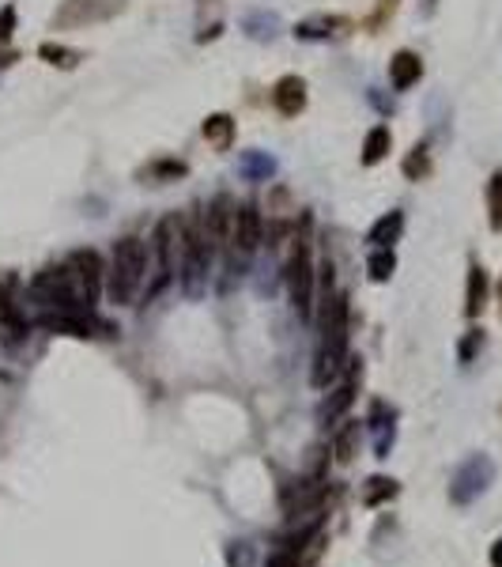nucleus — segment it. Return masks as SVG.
<instances>
[{
  "label": "nucleus",
  "instance_id": "obj_38",
  "mask_svg": "<svg viewBox=\"0 0 502 567\" xmlns=\"http://www.w3.org/2000/svg\"><path fill=\"white\" fill-rule=\"evenodd\" d=\"M423 12H427V15H431V12H434V0H427V4H423Z\"/></svg>",
  "mask_w": 502,
  "mask_h": 567
},
{
  "label": "nucleus",
  "instance_id": "obj_16",
  "mask_svg": "<svg viewBox=\"0 0 502 567\" xmlns=\"http://www.w3.org/2000/svg\"><path fill=\"white\" fill-rule=\"evenodd\" d=\"M185 175H190V163H185V160H178V155H155V160H148L144 167L136 170V182L170 185V182H182Z\"/></svg>",
  "mask_w": 502,
  "mask_h": 567
},
{
  "label": "nucleus",
  "instance_id": "obj_28",
  "mask_svg": "<svg viewBox=\"0 0 502 567\" xmlns=\"http://www.w3.org/2000/svg\"><path fill=\"white\" fill-rule=\"evenodd\" d=\"M401 492V484L393 481V477H370L367 484H363V507H382V503H389Z\"/></svg>",
  "mask_w": 502,
  "mask_h": 567
},
{
  "label": "nucleus",
  "instance_id": "obj_23",
  "mask_svg": "<svg viewBox=\"0 0 502 567\" xmlns=\"http://www.w3.org/2000/svg\"><path fill=\"white\" fill-rule=\"evenodd\" d=\"M389 152H393V129H389V125H374V129H367V136H363L359 163H363V167H378L382 160H389Z\"/></svg>",
  "mask_w": 502,
  "mask_h": 567
},
{
  "label": "nucleus",
  "instance_id": "obj_3",
  "mask_svg": "<svg viewBox=\"0 0 502 567\" xmlns=\"http://www.w3.org/2000/svg\"><path fill=\"white\" fill-rule=\"evenodd\" d=\"M284 284L291 295V307L303 322H313V303H318V265H313L310 234H291V254L284 261Z\"/></svg>",
  "mask_w": 502,
  "mask_h": 567
},
{
  "label": "nucleus",
  "instance_id": "obj_7",
  "mask_svg": "<svg viewBox=\"0 0 502 567\" xmlns=\"http://www.w3.org/2000/svg\"><path fill=\"white\" fill-rule=\"evenodd\" d=\"M299 227V204H295L287 185H272L269 201H264V246L276 250L284 239H291V231Z\"/></svg>",
  "mask_w": 502,
  "mask_h": 567
},
{
  "label": "nucleus",
  "instance_id": "obj_35",
  "mask_svg": "<svg viewBox=\"0 0 502 567\" xmlns=\"http://www.w3.org/2000/svg\"><path fill=\"white\" fill-rule=\"evenodd\" d=\"M15 61H20V50H12V45H0V72L12 69Z\"/></svg>",
  "mask_w": 502,
  "mask_h": 567
},
{
  "label": "nucleus",
  "instance_id": "obj_1",
  "mask_svg": "<svg viewBox=\"0 0 502 567\" xmlns=\"http://www.w3.org/2000/svg\"><path fill=\"white\" fill-rule=\"evenodd\" d=\"M148 258H151V250L136 234H121L114 242V254H109V265H106V295L117 307H129L140 295V288H144Z\"/></svg>",
  "mask_w": 502,
  "mask_h": 567
},
{
  "label": "nucleus",
  "instance_id": "obj_33",
  "mask_svg": "<svg viewBox=\"0 0 502 567\" xmlns=\"http://www.w3.org/2000/svg\"><path fill=\"white\" fill-rule=\"evenodd\" d=\"M367 99H370V106L378 110L382 118H389V114H393V99H385V94H382L378 87H367Z\"/></svg>",
  "mask_w": 502,
  "mask_h": 567
},
{
  "label": "nucleus",
  "instance_id": "obj_18",
  "mask_svg": "<svg viewBox=\"0 0 502 567\" xmlns=\"http://www.w3.org/2000/svg\"><path fill=\"white\" fill-rule=\"evenodd\" d=\"M423 80V57L416 50H397L389 57V87L393 91H412Z\"/></svg>",
  "mask_w": 502,
  "mask_h": 567
},
{
  "label": "nucleus",
  "instance_id": "obj_36",
  "mask_svg": "<svg viewBox=\"0 0 502 567\" xmlns=\"http://www.w3.org/2000/svg\"><path fill=\"white\" fill-rule=\"evenodd\" d=\"M491 567H502V538L491 545Z\"/></svg>",
  "mask_w": 502,
  "mask_h": 567
},
{
  "label": "nucleus",
  "instance_id": "obj_15",
  "mask_svg": "<svg viewBox=\"0 0 502 567\" xmlns=\"http://www.w3.org/2000/svg\"><path fill=\"white\" fill-rule=\"evenodd\" d=\"M367 428L374 431V458H389V450H393V439H397V413H393V408H389L385 401H374V405H370Z\"/></svg>",
  "mask_w": 502,
  "mask_h": 567
},
{
  "label": "nucleus",
  "instance_id": "obj_4",
  "mask_svg": "<svg viewBox=\"0 0 502 567\" xmlns=\"http://www.w3.org/2000/svg\"><path fill=\"white\" fill-rule=\"evenodd\" d=\"M182 242H185V216H163L159 224L151 231V258H155V280L148 288V299L159 295L166 284L178 280V269H182Z\"/></svg>",
  "mask_w": 502,
  "mask_h": 567
},
{
  "label": "nucleus",
  "instance_id": "obj_6",
  "mask_svg": "<svg viewBox=\"0 0 502 567\" xmlns=\"http://www.w3.org/2000/svg\"><path fill=\"white\" fill-rule=\"evenodd\" d=\"M495 481V462L488 454H468V458L457 465L449 481V503H457V507H468V503H476L483 492L491 488Z\"/></svg>",
  "mask_w": 502,
  "mask_h": 567
},
{
  "label": "nucleus",
  "instance_id": "obj_8",
  "mask_svg": "<svg viewBox=\"0 0 502 567\" xmlns=\"http://www.w3.org/2000/svg\"><path fill=\"white\" fill-rule=\"evenodd\" d=\"M65 265L72 273L76 295H80L87 307H95L99 295L106 292V261H102V254H99V250H91V246H84V250H72Z\"/></svg>",
  "mask_w": 502,
  "mask_h": 567
},
{
  "label": "nucleus",
  "instance_id": "obj_19",
  "mask_svg": "<svg viewBox=\"0 0 502 567\" xmlns=\"http://www.w3.org/2000/svg\"><path fill=\"white\" fill-rule=\"evenodd\" d=\"M491 303V280H488V269L480 261L468 265V284H465V314L468 318H480L483 310Z\"/></svg>",
  "mask_w": 502,
  "mask_h": 567
},
{
  "label": "nucleus",
  "instance_id": "obj_32",
  "mask_svg": "<svg viewBox=\"0 0 502 567\" xmlns=\"http://www.w3.org/2000/svg\"><path fill=\"white\" fill-rule=\"evenodd\" d=\"M15 27H20V12H15V4H4L0 8V45H8Z\"/></svg>",
  "mask_w": 502,
  "mask_h": 567
},
{
  "label": "nucleus",
  "instance_id": "obj_27",
  "mask_svg": "<svg viewBox=\"0 0 502 567\" xmlns=\"http://www.w3.org/2000/svg\"><path fill=\"white\" fill-rule=\"evenodd\" d=\"M397 273V254H393V246H370V254H367V276L374 284H389Z\"/></svg>",
  "mask_w": 502,
  "mask_h": 567
},
{
  "label": "nucleus",
  "instance_id": "obj_30",
  "mask_svg": "<svg viewBox=\"0 0 502 567\" xmlns=\"http://www.w3.org/2000/svg\"><path fill=\"white\" fill-rule=\"evenodd\" d=\"M483 344H488V333H483L480 325H473V329H468V333L461 337V344H457V359H461V364H473V359L483 352Z\"/></svg>",
  "mask_w": 502,
  "mask_h": 567
},
{
  "label": "nucleus",
  "instance_id": "obj_21",
  "mask_svg": "<svg viewBox=\"0 0 502 567\" xmlns=\"http://www.w3.org/2000/svg\"><path fill=\"white\" fill-rule=\"evenodd\" d=\"M200 136L208 140L215 152H231L234 136H239V121H234L231 114H223V110H215V114H208L200 121Z\"/></svg>",
  "mask_w": 502,
  "mask_h": 567
},
{
  "label": "nucleus",
  "instance_id": "obj_31",
  "mask_svg": "<svg viewBox=\"0 0 502 567\" xmlns=\"http://www.w3.org/2000/svg\"><path fill=\"white\" fill-rule=\"evenodd\" d=\"M397 8H401V0H378V4H374V12L363 20V27L370 30V35H378V30L397 15Z\"/></svg>",
  "mask_w": 502,
  "mask_h": 567
},
{
  "label": "nucleus",
  "instance_id": "obj_5",
  "mask_svg": "<svg viewBox=\"0 0 502 567\" xmlns=\"http://www.w3.org/2000/svg\"><path fill=\"white\" fill-rule=\"evenodd\" d=\"M129 8V0H61L57 12L50 15V30H84L109 23L114 15Z\"/></svg>",
  "mask_w": 502,
  "mask_h": 567
},
{
  "label": "nucleus",
  "instance_id": "obj_22",
  "mask_svg": "<svg viewBox=\"0 0 502 567\" xmlns=\"http://www.w3.org/2000/svg\"><path fill=\"white\" fill-rule=\"evenodd\" d=\"M401 234H404V212L401 209H389V212H382L367 227V242L370 246H397Z\"/></svg>",
  "mask_w": 502,
  "mask_h": 567
},
{
  "label": "nucleus",
  "instance_id": "obj_37",
  "mask_svg": "<svg viewBox=\"0 0 502 567\" xmlns=\"http://www.w3.org/2000/svg\"><path fill=\"white\" fill-rule=\"evenodd\" d=\"M495 292H498V314H502V280H498V288H495Z\"/></svg>",
  "mask_w": 502,
  "mask_h": 567
},
{
  "label": "nucleus",
  "instance_id": "obj_11",
  "mask_svg": "<svg viewBox=\"0 0 502 567\" xmlns=\"http://www.w3.org/2000/svg\"><path fill=\"white\" fill-rule=\"evenodd\" d=\"M269 99H272V110L279 118H299L303 110H306V80L299 72H287V76H279V80L272 84L269 91Z\"/></svg>",
  "mask_w": 502,
  "mask_h": 567
},
{
  "label": "nucleus",
  "instance_id": "obj_17",
  "mask_svg": "<svg viewBox=\"0 0 502 567\" xmlns=\"http://www.w3.org/2000/svg\"><path fill=\"white\" fill-rule=\"evenodd\" d=\"M239 27H242V35L254 38V42H276L279 35H284V20H279L276 12H269V8H249V12H242Z\"/></svg>",
  "mask_w": 502,
  "mask_h": 567
},
{
  "label": "nucleus",
  "instance_id": "obj_29",
  "mask_svg": "<svg viewBox=\"0 0 502 567\" xmlns=\"http://www.w3.org/2000/svg\"><path fill=\"white\" fill-rule=\"evenodd\" d=\"M483 197H488V224H491V231H502V170H495V175L488 178Z\"/></svg>",
  "mask_w": 502,
  "mask_h": 567
},
{
  "label": "nucleus",
  "instance_id": "obj_2",
  "mask_svg": "<svg viewBox=\"0 0 502 567\" xmlns=\"http://www.w3.org/2000/svg\"><path fill=\"white\" fill-rule=\"evenodd\" d=\"M215 250H219V242L212 239V231H208V224H204L200 209H197L193 216H185V242H182V269H178V280H182V292L190 295V299H200L204 288H208Z\"/></svg>",
  "mask_w": 502,
  "mask_h": 567
},
{
  "label": "nucleus",
  "instance_id": "obj_13",
  "mask_svg": "<svg viewBox=\"0 0 502 567\" xmlns=\"http://www.w3.org/2000/svg\"><path fill=\"white\" fill-rule=\"evenodd\" d=\"M348 30H355V20H348V15H310V20L291 27V35L299 42H333Z\"/></svg>",
  "mask_w": 502,
  "mask_h": 567
},
{
  "label": "nucleus",
  "instance_id": "obj_14",
  "mask_svg": "<svg viewBox=\"0 0 502 567\" xmlns=\"http://www.w3.org/2000/svg\"><path fill=\"white\" fill-rule=\"evenodd\" d=\"M352 364V352L348 349H333V344H318V356H313V371H310V382L325 390L328 382H336V378L348 371Z\"/></svg>",
  "mask_w": 502,
  "mask_h": 567
},
{
  "label": "nucleus",
  "instance_id": "obj_24",
  "mask_svg": "<svg viewBox=\"0 0 502 567\" xmlns=\"http://www.w3.org/2000/svg\"><path fill=\"white\" fill-rule=\"evenodd\" d=\"M363 431H367V420H344L340 428H336V435H333V458L340 465H348L359 454V439H363Z\"/></svg>",
  "mask_w": 502,
  "mask_h": 567
},
{
  "label": "nucleus",
  "instance_id": "obj_26",
  "mask_svg": "<svg viewBox=\"0 0 502 567\" xmlns=\"http://www.w3.org/2000/svg\"><path fill=\"white\" fill-rule=\"evenodd\" d=\"M38 61H45L50 69L72 72V69H80L84 53H80V50H72V45H61V42H42V45H38Z\"/></svg>",
  "mask_w": 502,
  "mask_h": 567
},
{
  "label": "nucleus",
  "instance_id": "obj_20",
  "mask_svg": "<svg viewBox=\"0 0 502 567\" xmlns=\"http://www.w3.org/2000/svg\"><path fill=\"white\" fill-rule=\"evenodd\" d=\"M234 170H239L242 182H272L276 170H279V163H276L272 152L246 148V152H239V167H234Z\"/></svg>",
  "mask_w": 502,
  "mask_h": 567
},
{
  "label": "nucleus",
  "instance_id": "obj_12",
  "mask_svg": "<svg viewBox=\"0 0 502 567\" xmlns=\"http://www.w3.org/2000/svg\"><path fill=\"white\" fill-rule=\"evenodd\" d=\"M359 382H363V367H359L355 359H352V364H348V378H344V382H340L333 393H328V398H325V405H321V413H318L325 428H328V423H336V420H344V416H348V408L355 405Z\"/></svg>",
  "mask_w": 502,
  "mask_h": 567
},
{
  "label": "nucleus",
  "instance_id": "obj_25",
  "mask_svg": "<svg viewBox=\"0 0 502 567\" xmlns=\"http://www.w3.org/2000/svg\"><path fill=\"white\" fill-rule=\"evenodd\" d=\"M431 170H434V160H431V148H427V144H412V148L404 152L401 175H404L408 182H427Z\"/></svg>",
  "mask_w": 502,
  "mask_h": 567
},
{
  "label": "nucleus",
  "instance_id": "obj_9",
  "mask_svg": "<svg viewBox=\"0 0 502 567\" xmlns=\"http://www.w3.org/2000/svg\"><path fill=\"white\" fill-rule=\"evenodd\" d=\"M27 295L35 299L42 307H65V303H76V284H72V273L69 265H50V269H42L30 276L27 284Z\"/></svg>",
  "mask_w": 502,
  "mask_h": 567
},
{
  "label": "nucleus",
  "instance_id": "obj_34",
  "mask_svg": "<svg viewBox=\"0 0 502 567\" xmlns=\"http://www.w3.org/2000/svg\"><path fill=\"white\" fill-rule=\"evenodd\" d=\"M249 560H254V548H249L246 541L231 545V567H249Z\"/></svg>",
  "mask_w": 502,
  "mask_h": 567
},
{
  "label": "nucleus",
  "instance_id": "obj_10",
  "mask_svg": "<svg viewBox=\"0 0 502 567\" xmlns=\"http://www.w3.org/2000/svg\"><path fill=\"white\" fill-rule=\"evenodd\" d=\"M42 325L53 329V333H65V337H95V333H109V325H102L95 314H91V307L84 303H65V307H53L42 314Z\"/></svg>",
  "mask_w": 502,
  "mask_h": 567
}]
</instances>
